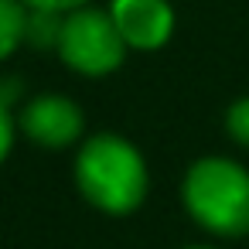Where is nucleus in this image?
I'll use <instances>...</instances> for the list:
<instances>
[{"label": "nucleus", "mask_w": 249, "mask_h": 249, "mask_svg": "<svg viewBox=\"0 0 249 249\" xmlns=\"http://www.w3.org/2000/svg\"><path fill=\"white\" fill-rule=\"evenodd\" d=\"M75 181L89 205L109 215H126L140 208L147 195V164L130 140L116 133H99L79 150Z\"/></svg>", "instance_id": "f257e3e1"}, {"label": "nucleus", "mask_w": 249, "mask_h": 249, "mask_svg": "<svg viewBox=\"0 0 249 249\" xmlns=\"http://www.w3.org/2000/svg\"><path fill=\"white\" fill-rule=\"evenodd\" d=\"M191 218L215 235L249 232V171L229 157H205L184 174L181 188Z\"/></svg>", "instance_id": "f03ea898"}, {"label": "nucleus", "mask_w": 249, "mask_h": 249, "mask_svg": "<svg viewBox=\"0 0 249 249\" xmlns=\"http://www.w3.org/2000/svg\"><path fill=\"white\" fill-rule=\"evenodd\" d=\"M123 52H126V41L113 14H103L92 7H75L65 14L58 55L69 69L82 75H106L123 62Z\"/></svg>", "instance_id": "7ed1b4c3"}, {"label": "nucleus", "mask_w": 249, "mask_h": 249, "mask_svg": "<svg viewBox=\"0 0 249 249\" xmlns=\"http://www.w3.org/2000/svg\"><path fill=\"white\" fill-rule=\"evenodd\" d=\"M21 130L52 150H62L82 133V109L65 96H38L21 109Z\"/></svg>", "instance_id": "20e7f679"}, {"label": "nucleus", "mask_w": 249, "mask_h": 249, "mask_svg": "<svg viewBox=\"0 0 249 249\" xmlns=\"http://www.w3.org/2000/svg\"><path fill=\"white\" fill-rule=\"evenodd\" d=\"M126 48H160L171 38L174 14L167 0H113L109 7Z\"/></svg>", "instance_id": "39448f33"}, {"label": "nucleus", "mask_w": 249, "mask_h": 249, "mask_svg": "<svg viewBox=\"0 0 249 249\" xmlns=\"http://www.w3.org/2000/svg\"><path fill=\"white\" fill-rule=\"evenodd\" d=\"M62 11H45V7H31L28 18H24V38L35 45V48H48L55 45L58 48V38H62Z\"/></svg>", "instance_id": "423d86ee"}, {"label": "nucleus", "mask_w": 249, "mask_h": 249, "mask_svg": "<svg viewBox=\"0 0 249 249\" xmlns=\"http://www.w3.org/2000/svg\"><path fill=\"white\" fill-rule=\"evenodd\" d=\"M24 11L18 0H0V62H4L24 38Z\"/></svg>", "instance_id": "0eeeda50"}, {"label": "nucleus", "mask_w": 249, "mask_h": 249, "mask_svg": "<svg viewBox=\"0 0 249 249\" xmlns=\"http://www.w3.org/2000/svg\"><path fill=\"white\" fill-rule=\"evenodd\" d=\"M225 126H229L232 140H239L242 147H249V96L239 99V103H232V109L225 116Z\"/></svg>", "instance_id": "6e6552de"}, {"label": "nucleus", "mask_w": 249, "mask_h": 249, "mask_svg": "<svg viewBox=\"0 0 249 249\" xmlns=\"http://www.w3.org/2000/svg\"><path fill=\"white\" fill-rule=\"evenodd\" d=\"M14 147V116L7 109V103H0V160H4Z\"/></svg>", "instance_id": "1a4fd4ad"}, {"label": "nucleus", "mask_w": 249, "mask_h": 249, "mask_svg": "<svg viewBox=\"0 0 249 249\" xmlns=\"http://www.w3.org/2000/svg\"><path fill=\"white\" fill-rule=\"evenodd\" d=\"M28 7H45V11H75V7H82L86 0H24Z\"/></svg>", "instance_id": "9d476101"}, {"label": "nucleus", "mask_w": 249, "mask_h": 249, "mask_svg": "<svg viewBox=\"0 0 249 249\" xmlns=\"http://www.w3.org/2000/svg\"><path fill=\"white\" fill-rule=\"evenodd\" d=\"M188 249H212V246H188Z\"/></svg>", "instance_id": "9b49d317"}]
</instances>
